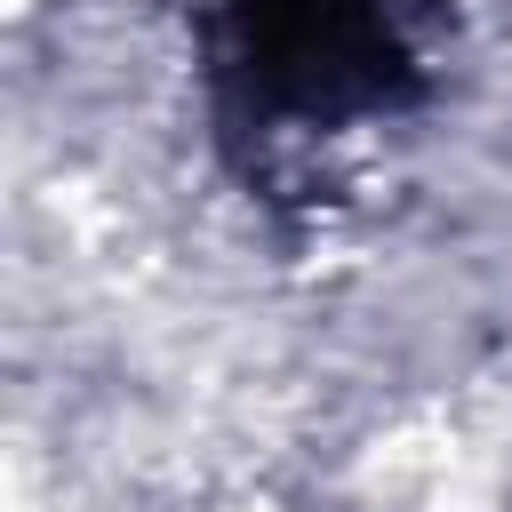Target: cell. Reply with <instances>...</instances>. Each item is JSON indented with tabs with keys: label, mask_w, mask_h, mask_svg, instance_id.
Listing matches in <instances>:
<instances>
[{
	"label": "cell",
	"mask_w": 512,
	"mask_h": 512,
	"mask_svg": "<svg viewBox=\"0 0 512 512\" xmlns=\"http://www.w3.org/2000/svg\"><path fill=\"white\" fill-rule=\"evenodd\" d=\"M216 88L264 128H344L416 96L408 0H208Z\"/></svg>",
	"instance_id": "obj_1"
}]
</instances>
